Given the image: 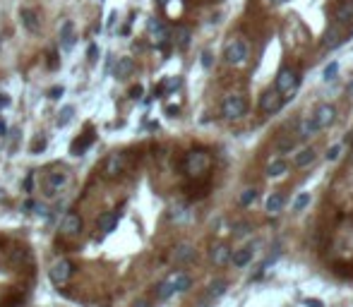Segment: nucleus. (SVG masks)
<instances>
[{
	"label": "nucleus",
	"mask_w": 353,
	"mask_h": 307,
	"mask_svg": "<svg viewBox=\"0 0 353 307\" xmlns=\"http://www.w3.org/2000/svg\"><path fill=\"white\" fill-rule=\"evenodd\" d=\"M8 106H10L8 94H0V108H8Z\"/></svg>",
	"instance_id": "nucleus-40"
},
{
	"label": "nucleus",
	"mask_w": 353,
	"mask_h": 307,
	"mask_svg": "<svg viewBox=\"0 0 353 307\" xmlns=\"http://www.w3.org/2000/svg\"><path fill=\"white\" fill-rule=\"evenodd\" d=\"M211 262L217 264V266H226V264H231V254H233V250L228 247L226 243H217L214 247H211Z\"/></svg>",
	"instance_id": "nucleus-11"
},
{
	"label": "nucleus",
	"mask_w": 353,
	"mask_h": 307,
	"mask_svg": "<svg viewBox=\"0 0 353 307\" xmlns=\"http://www.w3.org/2000/svg\"><path fill=\"white\" fill-rule=\"evenodd\" d=\"M75 274V266L70 259H65V257H60V259H55L53 264H51V269H48V276H51V281H53L55 286H65L67 281L73 279Z\"/></svg>",
	"instance_id": "nucleus-2"
},
{
	"label": "nucleus",
	"mask_w": 353,
	"mask_h": 307,
	"mask_svg": "<svg viewBox=\"0 0 353 307\" xmlns=\"http://www.w3.org/2000/svg\"><path fill=\"white\" fill-rule=\"evenodd\" d=\"M341 154H344V144L329 146V151H327V161H336V159H339Z\"/></svg>",
	"instance_id": "nucleus-30"
},
{
	"label": "nucleus",
	"mask_w": 353,
	"mask_h": 307,
	"mask_svg": "<svg viewBox=\"0 0 353 307\" xmlns=\"http://www.w3.org/2000/svg\"><path fill=\"white\" fill-rule=\"evenodd\" d=\"M279 149H281V154H284V151H291V149H293V142H291V139H286V142H284Z\"/></svg>",
	"instance_id": "nucleus-39"
},
{
	"label": "nucleus",
	"mask_w": 353,
	"mask_h": 307,
	"mask_svg": "<svg viewBox=\"0 0 353 307\" xmlns=\"http://www.w3.org/2000/svg\"><path fill=\"white\" fill-rule=\"evenodd\" d=\"M308 204H310V195H308V192H303V195H298L296 202H293V211H303Z\"/></svg>",
	"instance_id": "nucleus-29"
},
{
	"label": "nucleus",
	"mask_w": 353,
	"mask_h": 307,
	"mask_svg": "<svg viewBox=\"0 0 353 307\" xmlns=\"http://www.w3.org/2000/svg\"><path fill=\"white\" fill-rule=\"evenodd\" d=\"M298 87V72L293 67H281L279 74H276V87L274 89L279 94H293Z\"/></svg>",
	"instance_id": "nucleus-5"
},
{
	"label": "nucleus",
	"mask_w": 353,
	"mask_h": 307,
	"mask_svg": "<svg viewBox=\"0 0 353 307\" xmlns=\"http://www.w3.org/2000/svg\"><path fill=\"white\" fill-rule=\"evenodd\" d=\"M245 108H248V103H245L243 96H238V94H228L224 103H221V110H224V116L228 120H238V118L245 116Z\"/></svg>",
	"instance_id": "nucleus-4"
},
{
	"label": "nucleus",
	"mask_w": 353,
	"mask_h": 307,
	"mask_svg": "<svg viewBox=\"0 0 353 307\" xmlns=\"http://www.w3.org/2000/svg\"><path fill=\"white\" fill-rule=\"evenodd\" d=\"M118 218H120V214H118V211L103 214V216L99 218V228L103 231V233H111V231H113V228L118 226Z\"/></svg>",
	"instance_id": "nucleus-18"
},
{
	"label": "nucleus",
	"mask_w": 353,
	"mask_h": 307,
	"mask_svg": "<svg viewBox=\"0 0 353 307\" xmlns=\"http://www.w3.org/2000/svg\"><path fill=\"white\" fill-rule=\"evenodd\" d=\"M272 3H284V0H272Z\"/></svg>",
	"instance_id": "nucleus-44"
},
{
	"label": "nucleus",
	"mask_w": 353,
	"mask_h": 307,
	"mask_svg": "<svg viewBox=\"0 0 353 307\" xmlns=\"http://www.w3.org/2000/svg\"><path fill=\"white\" fill-rule=\"evenodd\" d=\"M303 305L305 307H325L322 305V300H315V298H305L303 300Z\"/></svg>",
	"instance_id": "nucleus-36"
},
{
	"label": "nucleus",
	"mask_w": 353,
	"mask_h": 307,
	"mask_svg": "<svg viewBox=\"0 0 353 307\" xmlns=\"http://www.w3.org/2000/svg\"><path fill=\"white\" fill-rule=\"evenodd\" d=\"M132 70H135V63H132V58H118V63H116V77H127V74H132Z\"/></svg>",
	"instance_id": "nucleus-17"
},
{
	"label": "nucleus",
	"mask_w": 353,
	"mask_h": 307,
	"mask_svg": "<svg viewBox=\"0 0 353 307\" xmlns=\"http://www.w3.org/2000/svg\"><path fill=\"white\" fill-rule=\"evenodd\" d=\"M286 171H289V163L284 161V159H276V161H272L267 166V175H269V178H279V175H284Z\"/></svg>",
	"instance_id": "nucleus-20"
},
{
	"label": "nucleus",
	"mask_w": 353,
	"mask_h": 307,
	"mask_svg": "<svg viewBox=\"0 0 353 307\" xmlns=\"http://www.w3.org/2000/svg\"><path fill=\"white\" fill-rule=\"evenodd\" d=\"M168 283H171L173 288H175V293H185V290H190L192 286V279L185 274V271H175V274H171L168 276Z\"/></svg>",
	"instance_id": "nucleus-13"
},
{
	"label": "nucleus",
	"mask_w": 353,
	"mask_h": 307,
	"mask_svg": "<svg viewBox=\"0 0 353 307\" xmlns=\"http://www.w3.org/2000/svg\"><path fill=\"white\" fill-rule=\"evenodd\" d=\"M135 307H149V302H145V300H139V302H135Z\"/></svg>",
	"instance_id": "nucleus-43"
},
{
	"label": "nucleus",
	"mask_w": 353,
	"mask_h": 307,
	"mask_svg": "<svg viewBox=\"0 0 353 307\" xmlns=\"http://www.w3.org/2000/svg\"><path fill=\"white\" fill-rule=\"evenodd\" d=\"M281 207H284V197L281 195H272V197L267 199V214L269 216H276L281 211Z\"/></svg>",
	"instance_id": "nucleus-22"
},
{
	"label": "nucleus",
	"mask_w": 353,
	"mask_h": 307,
	"mask_svg": "<svg viewBox=\"0 0 353 307\" xmlns=\"http://www.w3.org/2000/svg\"><path fill=\"white\" fill-rule=\"evenodd\" d=\"M60 96H63V87H55L48 91V99H60Z\"/></svg>",
	"instance_id": "nucleus-37"
},
{
	"label": "nucleus",
	"mask_w": 353,
	"mask_h": 307,
	"mask_svg": "<svg viewBox=\"0 0 353 307\" xmlns=\"http://www.w3.org/2000/svg\"><path fill=\"white\" fill-rule=\"evenodd\" d=\"M123 166H125V156L123 154H111L106 163H103V178H118V173L123 171Z\"/></svg>",
	"instance_id": "nucleus-10"
},
{
	"label": "nucleus",
	"mask_w": 353,
	"mask_h": 307,
	"mask_svg": "<svg viewBox=\"0 0 353 307\" xmlns=\"http://www.w3.org/2000/svg\"><path fill=\"white\" fill-rule=\"evenodd\" d=\"M255 197H257V190H245L243 195H240V204H243V207H250L255 202Z\"/></svg>",
	"instance_id": "nucleus-31"
},
{
	"label": "nucleus",
	"mask_w": 353,
	"mask_h": 307,
	"mask_svg": "<svg viewBox=\"0 0 353 307\" xmlns=\"http://www.w3.org/2000/svg\"><path fill=\"white\" fill-rule=\"evenodd\" d=\"M281 94L276 89H269L264 91L262 96H260V110H262L264 116H272V113H276V110L281 108Z\"/></svg>",
	"instance_id": "nucleus-8"
},
{
	"label": "nucleus",
	"mask_w": 353,
	"mask_h": 307,
	"mask_svg": "<svg viewBox=\"0 0 353 307\" xmlns=\"http://www.w3.org/2000/svg\"><path fill=\"white\" fill-rule=\"evenodd\" d=\"M73 113H75V108L73 106H65L63 110H60V116H58V125L60 127H65L70 120H73Z\"/></svg>",
	"instance_id": "nucleus-28"
},
{
	"label": "nucleus",
	"mask_w": 353,
	"mask_h": 307,
	"mask_svg": "<svg viewBox=\"0 0 353 307\" xmlns=\"http://www.w3.org/2000/svg\"><path fill=\"white\" fill-rule=\"evenodd\" d=\"M248 228H250L248 223H240V226H235V233H238V235H243V233H248Z\"/></svg>",
	"instance_id": "nucleus-42"
},
{
	"label": "nucleus",
	"mask_w": 353,
	"mask_h": 307,
	"mask_svg": "<svg viewBox=\"0 0 353 307\" xmlns=\"http://www.w3.org/2000/svg\"><path fill=\"white\" fill-rule=\"evenodd\" d=\"M317 135V127L312 123V118H303L300 120V137H312Z\"/></svg>",
	"instance_id": "nucleus-26"
},
{
	"label": "nucleus",
	"mask_w": 353,
	"mask_h": 307,
	"mask_svg": "<svg viewBox=\"0 0 353 307\" xmlns=\"http://www.w3.org/2000/svg\"><path fill=\"white\" fill-rule=\"evenodd\" d=\"M315 159H317V151L312 146H308V149H303L300 154H296V166H298V168H305V166H310Z\"/></svg>",
	"instance_id": "nucleus-19"
},
{
	"label": "nucleus",
	"mask_w": 353,
	"mask_h": 307,
	"mask_svg": "<svg viewBox=\"0 0 353 307\" xmlns=\"http://www.w3.org/2000/svg\"><path fill=\"white\" fill-rule=\"evenodd\" d=\"M178 84H181V80H178V77H173V80H168L166 84H163V89H166V91H173V89H178Z\"/></svg>",
	"instance_id": "nucleus-35"
},
{
	"label": "nucleus",
	"mask_w": 353,
	"mask_h": 307,
	"mask_svg": "<svg viewBox=\"0 0 353 307\" xmlns=\"http://www.w3.org/2000/svg\"><path fill=\"white\" fill-rule=\"evenodd\" d=\"M149 31H152L154 41H163L166 39V27H163L159 19H149Z\"/></svg>",
	"instance_id": "nucleus-25"
},
{
	"label": "nucleus",
	"mask_w": 353,
	"mask_h": 307,
	"mask_svg": "<svg viewBox=\"0 0 353 307\" xmlns=\"http://www.w3.org/2000/svg\"><path fill=\"white\" fill-rule=\"evenodd\" d=\"M188 41H190V31H188V29H181V31H178V44L188 46Z\"/></svg>",
	"instance_id": "nucleus-34"
},
{
	"label": "nucleus",
	"mask_w": 353,
	"mask_h": 307,
	"mask_svg": "<svg viewBox=\"0 0 353 307\" xmlns=\"http://www.w3.org/2000/svg\"><path fill=\"white\" fill-rule=\"evenodd\" d=\"M310 118H312V123H315L317 132H320V130H325V127H329L332 123H334L336 108L332 106V103H322V106L315 110V116H310Z\"/></svg>",
	"instance_id": "nucleus-6"
},
{
	"label": "nucleus",
	"mask_w": 353,
	"mask_h": 307,
	"mask_svg": "<svg viewBox=\"0 0 353 307\" xmlns=\"http://www.w3.org/2000/svg\"><path fill=\"white\" fill-rule=\"evenodd\" d=\"M67 180H70V175L65 171H53L46 175V195L48 197H53V195H58V192L63 190L65 185H67Z\"/></svg>",
	"instance_id": "nucleus-7"
},
{
	"label": "nucleus",
	"mask_w": 353,
	"mask_h": 307,
	"mask_svg": "<svg viewBox=\"0 0 353 307\" xmlns=\"http://www.w3.org/2000/svg\"><path fill=\"white\" fill-rule=\"evenodd\" d=\"M336 19H339L341 24L353 22V0H344V3L336 8Z\"/></svg>",
	"instance_id": "nucleus-16"
},
{
	"label": "nucleus",
	"mask_w": 353,
	"mask_h": 307,
	"mask_svg": "<svg viewBox=\"0 0 353 307\" xmlns=\"http://www.w3.org/2000/svg\"><path fill=\"white\" fill-rule=\"evenodd\" d=\"M82 216L80 214H75V211H67L63 216V221H60V231H63L65 235H80L82 233Z\"/></svg>",
	"instance_id": "nucleus-9"
},
{
	"label": "nucleus",
	"mask_w": 353,
	"mask_h": 307,
	"mask_svg": "<svg viewBox=\"0 0 353 307\" xmlns=\"http://www.w3.org/2000/svg\"><path fill=\"white\" fill-rule=\"evenodd\" d=\"M130 96H132V99H139V96H142V87H132V89H130Z\"/></svg>",
	"instance_id": "nucleus-38"
},
{
	"label": "nucleus",
	"mask_w": 353,
	"mask_h": 307,
	"mask_svg": "<svg viewBox=\"0 0 353 307\" xmlns=\"http://www.w3.org/2000/svg\"><path fill=\"white\" fill-rule=\"evenodd\" d=\"M336 72H339V63H329V65L325 67V80H327V82H332Z\"/></svg>",
	"instance_id": "nucleus-32"
},
{
	"label": "nucleus",
	"mask_w": 353,
	"mask_h": 307,
	"mask_svg": "<svg viewBox=\"0 0 353 307\" xmlns=\"http://www.w3.org/2000/svg\"><path fill=\"white\" fill-rule=\"evenodd\" d=\"M336 39H339V36H336V29L332 27V29H329V31L325 34V46H329V48H332V46H336Z\"/></svg>",
	"instance_id": "nucleus-33"
},
{
	"label": "nucleus",
	"mask_w": 353,
	"mask_h": 307,
	"mask_svg": "<svg viewBox=\"0 0 353 307\" xmlns=\"http://www.w3.org/2000/svg\"><path fill=\"white\" fill-rule=\"evenodd\" d=\"M195 257H197V252H195V247L190 243L175 245V250H173V259L178 264H190V262H195Z\"/></svg>",
	"instance_id": "nucleus-12"
},
{
	"label": "nucleus",
	"mask_w": 353,
	"mask_h": 307,
	"mask_svg": "<svg viewBox=\"0 0 353 307\" xmlns=\"http://www.w3.org/2000/svg\"><path fill=\"white\" fill-rule=\"evenodd\" d=\"M60 39H63V51H70L75 44V36H73V22H65L63 24V34H60Z\"/></svg>",
	"instance_id": "nucleus-21"
},
{
	"label": "nucleus",
	"mask_w": 353,
	"mask_h": 307,
	"mask_svg": "<svg viewBox=\"0 0 353 307\" xmlns=\"http://www.w3.org/2000/svg\"><path fill=\"white\" fill-rule=\"evenodd\" d=\"M173 293H175V288H173L171 283H168V279L163 281V283H159V286H156V290H154V295L159 300H168Z\"/></svg>",
	"instance_id": "nucleus-24"
},
{
	"label": "nucleus",
	"mask_w": 353,
	"mask_h": 307,
	"mask_svg": "<svg viewBox=\"0 0 353 307\" xmlns=\"http://www.w3.org/2000/svg\"><path fill=\"white\" fill-rule=\"evenodd\" d=\"M22 24H24V29H27V31L37 34L39 27H41V22H39L37 10H31V8H24V10H22Z\"/></svg>",
	"instance_id": "nucleus-15"
},
{
	"label": "nucleus",
	"mask_w": 353,
	"mask_h": 307,
	"mask_svg": "<svg viewBox=\"0 0 353 307\" xmlns=\"http://www.w3.org/2000/svg\"><path fill=\"white\" fill-rule=\"evenodd\" d=\"M91 139H94V137H91V135H84V137H82V139H77V142H75V144H73V154H77V156H80V154H84V151H87V149H89Z\"/></svg>",
	"instance_id": "nucleus-27"
},
{
	"label": "nucleus",
	"mask_w": 353,
	"mask_h": 307,
	"mask_svg": "<svg viewBox=\"0 0 353 307\" xmlns=\"http://www.w3.org/2000/svg\"><path fill=\"white\" fill-rule=\"evenodd\" d=\"M202 65H204V67L211 65V53H202Z\"/></svg>",
	"instance_id": "nucleus-41"
},
{
	"label": "nucleus",
	"mask_w": 353,
	"mask_h": 307,
	"mask_svg": "<svg viewBox=\"0 0 353 307\" xmlns=\"http://www.w3.org/2000/svg\"><path fill=\"white\" fill-rule=\"evenodd\" d=\"M224 293H226V281L224 279H217V281L209 283V290H207L209 298H219V295H224Z\"/></svg>",
	"instance_id": "nucleus-23"
},
{
	"label": "nucleus",
	"mask_w": 353,
	"mask_h": 307,
	"mask_svg": "<svg viewBox=\"0 0 353 307\" xmlns=\"http://www.w3.org/2000/svg\"><path fill=\"white\" fill-rule=\"evenodd\" d=\"M248 55H250L248 44H245L243 39H233V41L226 46V53H224V58H226L228 65H243L245 60H248Z\"/></svg>",
	"instance_id": "nucleus-3"
},
{
	"label": "nucleus",
	"mask_w": 353,
	"mask_h": 307,
	"mask_svg": "<svg viewBox=\"0 0 353 307\" xmlns=\"http://www.w3.org/2000/svg\"><path fill=\"white\" fill-rule=\"evenodd\" d=\"M209 166H211V159H209L207 151H190L185 156V173H188L190 178L204 175V173L209 171Z\"/></svg>",
	"instance_id": "nucleus-1"
},
{
	"label": "nucleus",
	"mask_w": 353,
	"mask_h": 307,
	"mask_svg": "<svg viewBox=\"0 0 353 307\" xmlns=\"http://www.w3.org/2000/svg\"><path fill=\"white\" fill-rule=\"evenodd\" d=\"M253 247H243V250H235L233 254H231V264H233L235 269H245L248 264L253 262Z\"/></svg>",
	"instance_id": "nucleus-14"
}]
</instances>
